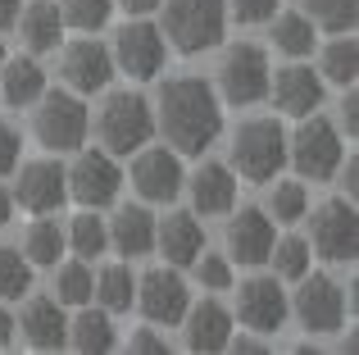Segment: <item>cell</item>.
<instances>
[{
  "mask_svg": "<svg viewBox=\"0 0 359 355\" xmlns=\"http://www.w3.org/2000/svg\"><path fill=\"white\" fill-rule=\"evenodd\" d=\"M150 109H155V133H164V142L177 155H205L223 133L219 91L196 73H177V78L159 82Z\"/></svg>",
  "mask_w": 359,
  "mask_h": 355,
  "instance_id": "obj_1",
  "label": "cell"
},
{
  "mask_svg": "<svg viewBox=\"0 0 359 355\" xmlns=\"http://www.w3.org/2000/svg\"><path fill=\"white\" fill-rule=\"evenodd\" d=\"M159 32L177 55H205L228 32V0H159Z\"/></svg>",
  "mask_w": 359,
  "mask_h": 355,
  "instance_id": "obj_2",
  "label": "cell"
},
{
  "mask_svg": "<svg viewBox=\"0 0 359 355\" xmlns=\"http://www.w3.org/2000/svg\"><path fill=\"white\" fill-rule=\"evenodd\" d=\"M96 137L109 155H132L146 142H155V109H150V100L132 87L109 91L105 105L96 109Z\"/></svg>",
  "mask_w": 359,
  "mask_h": 355,
  "instance_id": "obj_3",
  "label": "cell"
},
{
  "mask_svg": "<svg viewBox=\"0 0 359 355\" xmlns=\"http://www.w3.org/2000/svg\"><path fill=\"white\" fill-rule=\"evenodd\" d=\"M36 114H32V133L46 151H78L87 146L91 137V109L78 91H41L32 100Z\"/></svg>",
  "mask_w": 359,
  "mask_h": 355,
  "instance_id": "obj_4",
  "label": "cell"
},
{
  "mask_svg": "<svg viewBox=\"0 0 359 355\" xmlns=\"http://www.w3.org/2000/svg\"><path fill=\"white\" fill-rule=\"evenodd\" d=\"M287 164V133L278 119H245L232 133V173L245 182H273L278 169Z\"/></svg>",
  "mask_w": 359,
  "mask_h": 355,
  "instance_id": "obj_5",
  "label": "cell"
},
{
  "mask_svg": "<svg viewBox=\"0 0 359 355\" xmlns=\"http://www.w3.org/2000/svg\"><path fill=\"white\" fill-rule=\"evenodd\" d=\"M346 146H341V128L323 114H305L296 128V137L287 142V160L296 164L300 178H314V182H327L341 164Z\"/></svg>",
  "mask_w": 359,
  "mask_h": 355,
  "instance_id": "obj_6",
  "label": "cell"
},
{
  "mask_svg": "<svg viewBox=\"0 0 359 355\" xmlns=\"http://www.w3.org/2000/svg\"><path fill=\"white\" fill-rule=\"evenodd\" d=\"M109 55H114V73H128L132 82H150V78L164 73L168 41H164V32H159L146 14H137L132 23H123L114 32Z\"/></svg>",
  "mask_w": 359,
  "mask_h": 355,
  "instance_id": "obj_7",
  "label": "cell"
},
{
  "mask_svg": "<svg viewBox=\"0 0 359 355\" xmlns=\"http://www.w3.org/2000/svg\"><path fill=\"white\" fill-rule=\"evenodd\" d=\"M214 78H219V91H223V100H228V105H255V100L269 96V78H273L269 51H264V46H255V41L228 46Z\"/></svg>",
  "mask_w": 359,
  "mask_h": 355,
  "instance_id": "obj_8",
  "label": "cell"
},
{
  "mask_svg": "<svg viewBox=\"0 0 359 355\" xmlns=\"http://www.w3.org/2000/svg\"><path fill=\"white\" fill-rule=\"evenodd\" d=\"M64 182H69V196L82 205V210H105V205H114L118 192H123L118 155H109L105 146H100V151H78L73 169H64Z\"/></svg>",
  "mask_w": 359,
  "mask_h": 355,
  "instance_id": "obj_9",
  "label": "cell"
},
{
  "mask_svg": "<svg viewBox=\"0 0 359 355\" xmlns=\"http://www.w3.org/2000/svg\"><path fill=\"white\" fill-rule=\"evenodd\" d=\"M296 301H287L291 305V314L300 319V328H309L314 337H323V333H337L346 323V287L337 283V278H327V274H305V278H296Z\"/></svg>",
  "mask_w": 359,
  "mask_h": 355,
  "instance_id": "obj_10",
  "label": "cell"
},
{
  "mask_svg": "<svg viewBox=\"0 0 359 355\" xmlns=\"http://www.w3.org/2000/svg\"><path fill=\"white\" fill-rule=\"evenodd\" d=\"M182 155L168 151V146H141V151H132V192L141 196L146 205H168L182 196Z\"/></svg>",
  "mask_w": 359,
  "mask_h": 355,
  "instance_id": "obj_11",
  "label": "cell"
},
{
  "mask_svg": "<svg viewBox=\"0 0 359 355\" xmlns=\"http://www.w3.org/2000/svg\"><path fill=\"white\" fill-rule=\"evenodd\" d=\"M132 305H137L155 328H173V323H182L187 305H191V292H187L182 274L168 264V269H150V274L137 278V296H132Z\"/></svg>",
  "mask_w": 359,
  "mask_h": 355,
  "instance_id": "obj_12",
  "label": "cell"
},
{
  "mask_svg": "<svg viewBox=\"0 0 359 355\" xmlns=\"http://www.w3.org/2000/svg\"><path fill=\"white\" fill-rule=\"evenodd\" d=\"M309 228H314L309 246H314L327 264H346V260H355V241H359L355 237V201H346V196L323 201L314 210V219H309Z\"/></svg>",
  "mask_w": 359,
  "mask_h": 355,
  "instance_id": "obj_13",
  "label": "cell"
},
{
  "mask_svg": "<svg viewBox=\"0 0 359 355\" xmlns=\"http://www.w3.org/2000/svg\"><path fill=\"white\" fill-rule=\"evenodd\" d=\"M60 78L69 82V91H78V96H96V91H105L109 82H114V55H109V46L82 36V41L64 46Z\"/></svg>",
  "mask_w": 359,
  "mask_h": 355,
  "instance_id": "obj_14",
  "label": "cell"
},
{
  "mask_svg": "<svg viewBox=\"0 0 359 355\" xmlns=\"http://www.w3.org/2000/svg\"><path fill=\"white\" fill-rule=\"evenodd\" d=\"M232 219H228V260L232 264H269V250L273 241H278V228H273L269 210H255V205H245L237 210L232 205Z\"/></svg>",
  "mask_w": 359,
  "mask_h": 355,
  "instance_id": "obj_15",
  "label": "cell"
},
{
  "mask_svg": "<svg viewBox=\"0 0 359 355\" xmlns=\"http://www.w3.org/2000/svg\"><path fill=\"white\" fill-rule=\"evenodd\" d=\"M14 205L32 214H50L69 201V182H64V164L60 160H27L23 169H14Z\"/></svg>",
  "mask_w": 359,
  "mask_h": 355,
  "instance_id": "obj_16",
  "label": "cell"
},
{
  "mask_svg": "<svg viewBox=\"0 0 359 355\" xmlns=\"http://www.w3.org/2000/svg\"><path fill=\"white\" fill-rule=\"evenodd\" d=\"M291 305H287V292H282V278H245L241 292H237V319L245 323L250 333H278L287 323Z\"/></svg>",
  "mask_w": 359,
  "mask_h": 355,
  "instance_id": "obj_17",
  "label": "cell"
},
{
  "mask_svg": "<svg viewBox=\"0 0 359 355\" xmlns=\"http://www.w3.org/2000/svg\"><path fill=\"white\" fill-rule=\"evenodd\" d=\"M269 96L282 114L305 119L323 105V78H318L309 64L296 60V64H287V69H278V78H269Z\"/></svg>",
  "mask_w": 359,
  "mask_h": 355,
  "instance_id": "obj_18",
  "label": "cell"
},
{
  "mask_svg": "<svg viewBox=\"0 0 359 355\" xmlns=\"http://www.w3.org/2000/svg\"><path fill=\"white\" fill-rule=\"evenodd\" d=\"M14 333H23V342L32 351H60L64 333H69V319H64V305L55 296H32L23 305V314L14 319Z\"/></svg>",
  "mask_w": 359,
  "mask_h": 355,
  "instance_id": "obj_19",
  "label": "cell"
},
{
  "mask_svg": "<svg viewBox=\"0 0 359 355\" xmlns=\"http://www.w3.org/2000/svg\"><path fill=\"white\" fill-rule=\"evenodd\" d=\"M155 250L168 260L173 269H187L196 255L205 250V228L196 214L173 210L168 219H155Z\"/></svg>",
  "mask_w": 359,
  "mask_h": 355,
  "instance_id": "obj_20",
  "label": "cell"
},
{
  "mask_svg": "<svg viewBox=\"0 0 359 355\" xmlns=\"http://www.w3.org/2000/svg\"><path fill=\"white\" fill-rule=\"evenodd\" d=\"M187 192H191V210L196 214H228L237 205V173L219 160H205L201 169L187 178Z\"/></svg>",
  "mask_w": 359,
  "mask_h": 355,
  "instance_id": "obj_21",
  "label": "cell"
},
{
  "mask_svg": "<svg viewBox=\"0 0 359 355\" xmlns=\"http://www.w3.org/2000/svg\"><path fill=\"white\" fill-rule=\"evenodd\" d=\"M182 337H187V351H228V337H232V314L228 305L219 301H201V305H187L182 314Z\"/></svg>",
  "mask_w": 359,
  "mask_h": 355,
  "instance_id": "obj_22",
  "label": "cell"
},
{
  "mask_svg": "<svg viewBox=\"0 0 359 355\" xmlns=\"http://www.w3.org/2000/svg\"><path fill=\"white\" fill-rule=\"evenodd\" d=\"M109 232V246L118 250V255H150L155 250V214L146 210V205H118L114 219L105 223Z\"/></svg>",
  "mask_w": 359,
  "mask_h": 355,
  "instance_id": "obj_23",
  "label": "cell"
},
{
  "mask_svg": "<svg viewBox=\"0 0 359 355\" xmlns=\"http://www.w3.org/2000/svg\"><path fill=\"white\" fill-rule=\"evenodd\" d=\"M64 347L82 351V355H105L118 347V333H114V314L109 310H91V305H78V314L69 319V333H64Z\"/></svg>",
  "mask_w": 359,
  "mask_h": 355,
  "instance_id": "obj_24",
  "label": "cell"
},
{
  "mask_svg": "<svg viewBox=\"0 0 359 355\" xmlns=\"http://www.w3.org/2000/svg\"><path fill=\"white\" fill-rule=\"evenodd\" d=\"M14 27L23 32L27 55H46V51H60V36H64V18L55 0H32L27 9H18Z\"/></svg>",
  "mask_w": 359,
  "mask_h": 355,
  "instance_id": "obj_25",
  "label": "cell"
},
{
  "mask_svg": "<svg viewBox=\"0 0 359 355\" xmlns=\"http://www.w3.org/2000/svg\"><path fill=\"white\" fill-rule=\"evenodd\" d=\"M41 91H46V69L36 64V55H14V60L5 55V64H0V96L9 105H32Z\"/></svg>",
  "mask_w": 359,
  "mask_h": 355,
  "instance_id": "obj_26",
  "label": "cell"
},
{
  "mask_svg": "<svg viewBox=\"0 0 359 355\" xmlns=\"http://www.w3.org/2000/svg\"><path fill=\"white\" fill-rule=\"evenodd\" d=\"M23 260L32 269H55L60 264V255H64V228L55 219H36V223H27L23 228Z\"/></svg>",
  "mask_w": 359,
  "mask_h": 355,
  "instance_id": "obj_27",
  "label": "cell"
},
{
  "mask_svg": "<svg viewBox=\"0 0 359 355\" xmlns=\"http://www.w3.org/2000/svg\"><path fill=\"white\" fill-rule=\"evenodd\" d=\"M269 36H273V46H278L282 55H291V60L314 55V41H318L305 9H300V14H273L269 18Z\"/></svg>",
  "mask_w": 359,
  "mask_h": 355,
  "instance_id": "obj_28",
  "label": "cell"
},
{
  "mask_svg": "<svg viewBox=\"0 0 359 355\" xmlns=\"http://www.w3.org/2000/svg\"><path fill=\"white\" fill-rule=\"evenodd\" d=\"M132 296H137V278H132L128 264H105L96 274V287H91V301L109 314L132 310Z\"/></svg>",
  "mask_w": 359,
  "mask_h": 355,
  "instance_id": "obj_29",
  "label": "cell"
},
{
  "mask_svg": "<svg viewBox=\"0 0 359 355\" xmlns=\"http://www.w3.org/2000/svg\"><path fill=\"white\" fill-rule=\"evenodd\" d=\"M64 246H73L82 260H96L109 250V232H105V219H96V210H82L69 219V232H64Z\"/></svg>",
  "mask_w": 359,
  "mask_h": 355,
  "instance_id": "obj_30",
  "label": "cell"
},
{
  "mask_svg": "<svg viewBox=\"0 0 359 355\" xmlns=\"http://www.w3.org/2000/svg\"><path fill=\"white\" fill-rule=\"evenodd\" d=\"M355 73H359L355 36H337V41H327L323 46V64H318V78L337 82V87H355Z\"/></svg>",
  "mask_w": 359,
  "mask_h": 355,
  "instance_id": "obj_31",
  "label": "cell"
},
{
  "mask_svg": "<svg viewBox=\"0 0 359 355\" xmlns=\"http://www.w3.org/2000/svg\"><path fill=\"white\" fill-rule=\"evenodd\" d=\"M269 264H273V278L296 283V278H305L309 269H314V246H309L305 237H282V241H273Z\"/></svg>",
  "mask_w": 359,
  "mask_h": 355,
  "instance_id": "obj_32",
  "label": "cell"
},
{
  "mask_svg": "<svg viewBox=\"0 0 359 355\" xmlns=\"http://www.w3.org/2000/svg\"><path fill=\"white\" fill-rule=\"evenodd\" d=\"M91 287H96V274L87 269V260L55 264V301L60 305H91Z\"/></svg>",
  "mask_w": 359,
  "mask_h": 355,
  "instance_id": "obj_33",
  "label": "cell"
},
{
  "mask_svg": "<svg viewBox=\"0 0 359 355\" xmlns=\"http://www.w3.org/2000/svg\"><path fill=\"white\" fill-rule=\"evenodd\" d=\"M32 292V264L18 246H0V301H23Z\"/></svg>",
  "mask_w": 359,
  "mask_h": 355,
  "instance_id": "obj_34",
  "label": "cell"
},
{
  "mask_svg": "<svg viewBox=\"0 0 359 355\" xmlns=\"http://www.w3.org/2000/svg\"><path fill=\"white\" fill-rule=\"evenodd\" d=\"M60 18L78 32H100L114 18V0H60Z\"/></svg>",
  "mask_w": 359,
  "mask_h": 355,
  "instance_id": "obj_35",
  "label": "cell"
},
{
  "mask_svg": "<svg viewBox=\"0 0 359 355\" xmlns=\"http://www.w3.org/2000/svg\"><path fill=\"white\" fill-rule=\"evenodd\" d=\"M309 214V192H305V182H282L278 178V187L269 192V219H278V223H300Z\"/></svg>",
  "mask_w": 359,
  "mask_h": 355,
  "instance_id": "obj_36",
  "label": "cell"
},
{
  "mask_svg": "<svg viewBox=\"0 0 359 355\" xmlns=\"http://www.w3.org/2000/svg\"><path fill=\"white\" fill-rule=\"evenodd\" d=\"M305 14L314 27H327V32H355V0H305Z\"/></svg>",
  "mask_w": 359,
  "mask_h": 355,
  "instance_id": "obj_37",
  "label": "cell"
},
{
  "mask_svg": "<svg viewBox=\"0 0 359 355\" xmlns=\"http://www.w3.org/2000/svg\"><path fill=\"white\" fill-rule=\"evenodd\" d=\"M196 278H201L205 292H232V260L228 255H210V250H201V255L191 260Z\"/></svg>",
  "mask_w": 359,
  "mask_h": 355,
  "instance_id": "obj_38",
  "label": "cell"
},
{
  "mask_svg": "<svg viewBox=\"0 0 359 355\" xmlns=\"http://www.w3.org/2000/svg\"><path fill=\"white\" fill-rule=\"evenodd\" d=\"M278 14V0H228V18L237 23H269Z\"/></svg>",
  "mask_w": 359,
  "mask_h": 355,
  "instance_id": "obj_39",
  "label": "cell"
},
{
  "mask_svg": "<svg viewBox=\"0 0 359 355\" xmlns=\"http://www.w3.org/2000/svg\"><path fill=\"white\" fill-rule=\"evenodd\" d=\"M18 155H23V137H18L14 123H5V119H0V178L18 169Z\"/></svg>",
  "mask_w": 359,
  "mask_h": 355,
  "instance_id": "obj_40",
  "label": "cell"
},
{
  "mask_svg": "<svg viewBox=\"0 0 359 355\" xmlns=\"http://www.w3.org/2000/svg\"><path fill=\"white\" fill-rule=\"evenodd\" d=\"M128 351H137V355H164L168 342L159 337L155 328H137V333H132V342H128Z\"/></svg>",
  "mask_w": 359,
  "mask_h": 355,
  "instance_id": "obj_41",
  "label": "cell"
},
{
  "mask_svg": "<svg viewBox=\"0 0 359 355\" xmlns=\"http://www.w3.org/2000/svg\"><path fill=\"white\" fill-rule=\"evenodd\" d=\"M341 114H337V128H341V133H351V142H355V133H359V96H355V87L346 91L341 96Z\"/></svg>",
  "mask_w": 359,
  "mask_h": 355,
  "instance_id": "obj_42",
  "label": "cell"
},
{
  "mask_svg": "<svg viewBox=\"0 0 359 355\" xmlns=\"http://www.w3.org/2000/svg\"><path fill=\"white\" fill-rule=\"evenodd\" d=\"M332 178H341L346 201H355V196H359V160H355V155H351V160L341 155V164H337V173H332Z\"/></svg>",
  "mask_w": 359,
  "mask_h": 355,
  "instance_id": "obj_43",
  "label": "cell"
},
{
  "mask_svg": "<svg viewBox=\"0 0 359 355\" xmlns=\"http://www.w3.org/2000/svg\"><path fill=\"white\" fill-rule=\"evenodd\" d=\"M228 351H237V355H259V351H269L259 337H250V333H241V337H228Z\"/></svg>",
  "mask_w": 359,
  "mask_h": 355,
  "instance_id": "obj_44",
  "label": "cell"
},
{
  "mask_svg": "<svg viewBox=\"0 0 359 355\" xmlns=\"http://www.w3.org/2000/svg\"><path fill=\"white\" fill-rule=\"evenodd\" d=\"M9 342H14V314H9L5 301H0V351H5Z\"/></svg>",
  "mask_w": 359,
  "mask_h": 355,
  "instance_id": "obj_45",
  "label": "cell"
},
{
  "mask_svg": "<svg viewBox=\"0 0 359 355\" xmlns=\"http://www.w3.org/2000/svg\"><path fill=\"white\" fill-rule=\"evenodd\" d=\"M18 9H23V0H0V32H5V27H14Z\"/></svg>",
  "mask_w": 359,
  "mask_h": 355,
  "instance_id": "obj_46",
  "label": "cell"
},
{
  "mask_svg": "<svg viewBox=\"0 0 359 355\" xmlns=\"http://www.w3.org/2000/svg\"><path fill=\"white\" fill-rule=\"evenodd\" d=\"M114 5H123L132 18H137V14H155V9H159V0H114Z\"/></svg>",
  "mask_w": 359,
  "mask_h": 355,
  "instance_id": "obj_47",
  "label": "cell"
},
{
  "mask_svg": "<svg viewBox=\"0 0 359 355\" xmlns=\"http://www.w3.org/2000/svg\"><path fill=\"white\" fill-rule=\"evenodd\" d=\"M9 219H14V196H9L5 187H0V228H5Z\"/></svg>",
  "mask_w": 359,
  "mask_h": 355,
  "instance_id": "obj_48",
  "label": "cell"
},
{
  "mask_svg": "<svg viewBox=\"0 0 359 355\" xmlns=\"http://www.w3.org/2000/svg\"><path fill=\"white\" fill-rule=\"evenodd\" d=\"M0 64H5V41H0Z\"/></svg>",
  "mask_w": 359,
  "mask_h": 355,
  "instance_id": "obj_49",
  "label": "cell"
}]
</instances>
